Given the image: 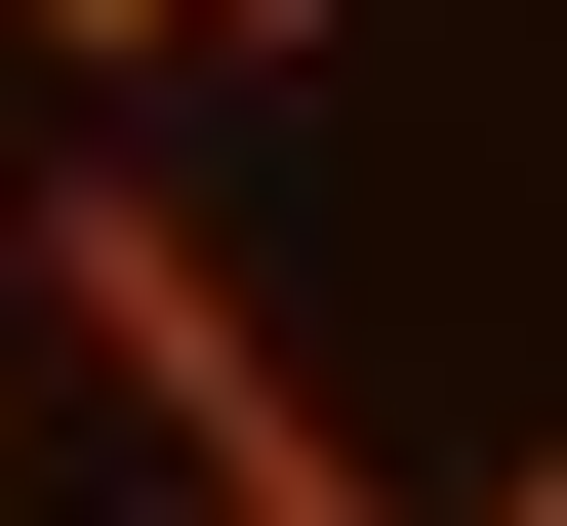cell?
Returning <instances> with one entry per match:
<instances>
[{"instance_id":"5b68a950","label":"cell","mask_w":567,"mask_h":526,"mask_svg":"<svg viewBox=\"0 0 567 526\" xmlns=\"http://www.w3.org/2000/svg\"><path fill=\"white\" fill-rule=\"evenodd\" d=\"M0 244H41V203H0Z\"/></svg>"},{"instance_id":"3957f363","label":"cell","mask_w":567,"mask_h":526,"mask_svg":"<svg viewBox=\"0 0 567 526\" xmlns=\"http://www.w3.org/2000/svg\"><path fill=\"white\" fill-rule=\"evenodd\" d=\"M41 82H203V41H324V0H0Z\"/></svg>"},{"instance_id":"7a4b0ae2","label":"cell","mask_w":567,"mask_h":526,"mask_svg":"<svg viewBox=\"0 0 567 526\" xmlns=\"http://www.w3.org/2000/svg\"><path fill=\"white\" fill-rule=\"evenodd\" d=\"M203 526H446V486H405V445L324 405V364H284V405H203Z\"/></svg>"},{"instance_id":"8992f818","label":"cell","mask_w":567,"mask_h":526,"mask_svg":"<svg viewBox=\"0 0 567 526\" xmlns=\"http://www.w3.org/2000/svg\"><path fill=\"white\" fill-rule=\"evenodd\" d=\"M0 445H41V405H0Z\"/></svg>"},{"instance_id":"277c9868","label":"cell","mask_w":567,"mask_h":526,"mask_svg":"<svg viewBox=\"0 0 567 526\" xmlns=\"http://www.w3.org/2000/svg\"><path fill=\"white\" fill-rule=\"evenodd\" d=\"M446 526H567V445H527V486H446Z\"/></svg>"},{"instance_id":"6da1fadb","label":"cell","mask_w":567,"mask_h":526,"mask_svg":"<svg viewBox=\"0 0 567 526\" xmlns=\"http://www.w3.org/2000/svg\"><path fill=\"white\" fill-rule=\"evenodd\" d=\"M0 283H41V364H82V405H284V324H244V244H203V203L163 163H41V244H0Z\"/></svg>"}]
</instances>
